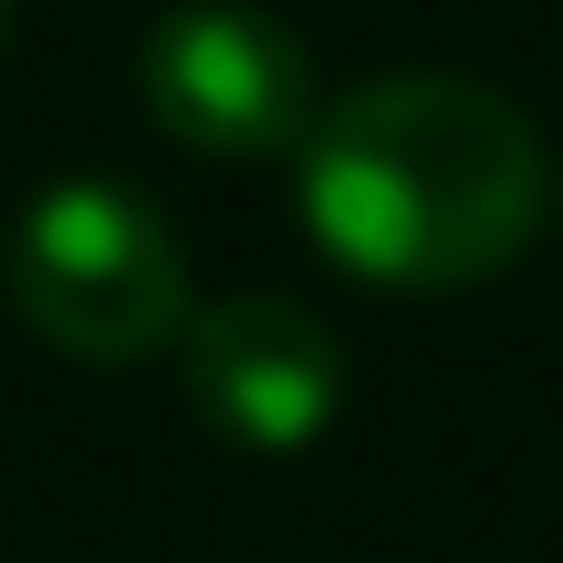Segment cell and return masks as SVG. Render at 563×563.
<instances>
[{"label":"cell","instance_id":"4","mask_svg":"<svg viewBox=\"0 0 563 563\" xmlns=\"http://www.w3.org/2000/svg\"><path fill=\"white\" fill-rule=\"evenodd\" d=\"M178 376L208 435L247 455H297L346 406V356L297 297H218L178 327Z\"/></svg>","mask_w":563,"mask_h":563},{"label":"cell","instance_id":"2","mask_svg":"<svg viewBox=\"0 0 563 563\" xmlns=\"http://www.w3.org/2000/svg\"><path fill=\"white\" fill-rule=\"evenodd\" d=\"M0 287H10V317L79 366L158 356V346H178V327L198 307L178 228L119 178L40 188L10 228V247H0Z\"/></svg>","mask_w":563,"mask_h":563},{"label":"cell","instance_id":"1","mask_svg":"<svg viewBox=\"0 0 563 563\" xmlns=\"http://www.w3.org/2000/svg\"><path fill=\"white\" fill-rule=\"evenodd\" d=\"M297 218L346 277L445 297L525 257L544 218V148L525 109L475 79H366L297 139Z\"/></svg>","mask_w":563,"mask_h":563},{"label":"cell","instance_id":"5","mask_svg":"<svg viewBox=\"0 0 563 563\" xmlns=\"http://www.w3.org/2000/svg\"><path fill=\"white\" fill-rule=\"evenodd\" d=\"M0 49H10V0H0Z\"/></svg>","mask_w":563,"mask_h":563},{"label":"cell","instance_id":"3","mask_svg":"<svg viewBox=\"0 0 563 563\" xmlns=\"http://www.w3.org/2000/svg\"><path fill=\"white\" fill-rule=\"evenodd\" d=\"M139 99L198 158H297L317 129V69L257 0H178L139 40Z\"/></svg>","mask_w":563,"mask_h":563}]
</instances>
